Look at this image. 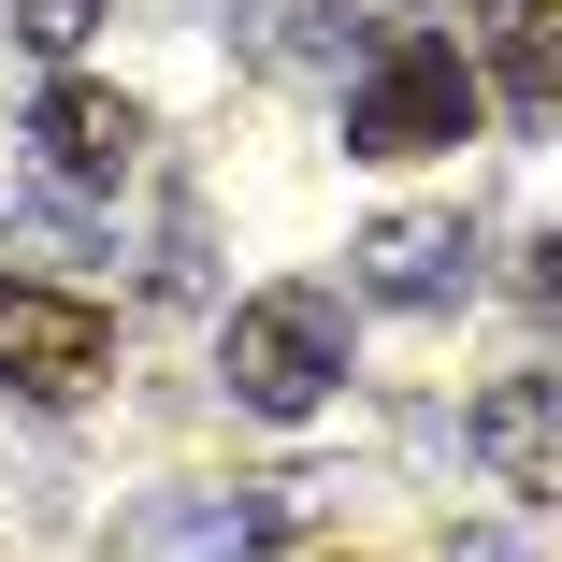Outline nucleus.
<instances>
[{"instance_id": "f257e3e1", "label": "nucleus", "mask_w": 562, "mask_h": 562, "mask_svg": "<svg viewBox=\"0 0 562 562\" xmlns=\"http://www.w3.org/2000/svg\"><path fill=\"white\" fill-rule=\"evenodd\" d=\"M476 131V72L432 30H375V58L347 72V159H432Z\"/></svg>"}, {"instance_id": "f03ea898", "label": "nucleus", "mask_w": 562, "mask_h": 562, "mask_svg": "<svg viewBox=\"0 0 562 562\" xmlns=\"http://www.w3.org/2000/svg\"><path fill=\"white\" fill-rule=\"evenodd\" d=\"M216 375H232L246 418H317L331 375H347V303H331V289H260V303H232Z\"/></svg>"}, {"instance_id": "7ed1b4c3", "label": "nucleus", "mask_w": 562, "mask_h": 562, "mask_svg": "<svg viewBox=\"0 0 562 562\" xmlns=\"http://www.w3.org/2000/svg\"><path fill=\"white\" fill-rule=\"evenodd\" d=\"M289 519H303V476H246V491H159V505L116 533V562H260Z\"/></svg>"}, {"instance_id": "20e7f679", "label": "nucleus", "mask_w": 562, "mask_h": 562, "mask_svg": "<svg viewBox=\"0 0 562 562\" xmlns=\"http://www.w3.org/2000/svg\"><path fill=\"white\" fill-rule=\"evenodd\" d=\"M101 361H116V317H101V303L0 274V375H15L30 404H72V390H101Z\"/></svg>"}, {"instance_id": "39448f33", "label": "nucleus", "mask_w": 562, "mask_h": 562, "mask_svg": "<svg viewBox=\"0 0 562 562\" xmlns=\"http://www.w3.org/2000/svg\"><path fill=\"white\" fill-rule=\"evenodd\" d=\"M347 274L390 317H447V303L476 289V232H462V216H375V232L347 246Z\"/></svg>"}, {"instance_id": "423d86ee", "label": "nucleus", "mask_w": 562, "mask_h": 562, "mask_svg": "<svg viewBox=\"0 0 562 562\" xmlns=\"http://www.w3.org/2000/svg\"><path fill=\"white\" fill-rule=\"evenodd\" d=\"M30 159H44L58 188H131L145 116H131V101H101V87H44V101H30Z\"/></svg>"}, {"instance_id": "0eeeda50", "label": "nucleus", "mask_w": 562, "mask_h": 562, "mask_svg": "<svg viewBox=\"0 0 562 562\" xmlns=\"http://www.w3.org/2000/svg\"><path fill=\"white\" fill-rule=\"evenodd\" d=\"M476 462H491L519 505H548V491H562V418H548V375H491V404H476Z\"/></svg>"}, {"instance_id": "6e6552de", "label": "nucleus", "mask_w": 562, "mask_h": 562, "mask_svg": "<svg viewBox=\"0 0 562 562\" xmlns=\"http://www.w3.org/2000/svg\"><path fill=\"white\" fill-rule=\"evenodd\" d=\"M375 58V15H331V0H303V15L274 30V72H331V87H347Z\"/></svg>"}, {"instance_id": "1a4fd4ad", "label": "nucleus", "mask_w": 562, "mask_h": 562, "mask_svg": "<svg viewBox=\"0 0 562 562\" xmlns=\"http://www.w3.org/2000/svg\"><path fill=\"white\" fill-rule=\"evenodd\" d=\"M505 101L519 131H548V0H505Z\"/></svg>"}, {"instance_id": "9d476101", "label": "nucleus", "mask_w": 562, "mask_h": 562, "mask_svg": "<svg viewBox=\"0 0 562 562\" xmlns=\"http://www.w3.org/2000/svg\"><path fill=\"white\" fill-rule=\"evenodd\" d=\"M101 15H116V0H15V44H30V58H72Z\"/></svg>"}, {"instance_id": "9b49d317", "label": "nucleus", "mask_w": 562, "mask_h": 562, "mask_svg": "<svg viewBox=\"0 0 562 562\" xmlns=\"http://www.w3.org/2000/svg\"><path fill=\"white\" fill-rule=\"evenodd\" d=\"M447 562H533V533H505V519H476V533H447Z\"/></svg>"}]
</instances>
